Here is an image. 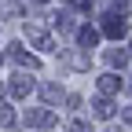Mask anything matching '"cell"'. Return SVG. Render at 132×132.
<instances>
[{
	"mask_svg": "<svg viewBox=\"0 0 132 132\" xmlns=\"http://www.w3.org/2000/svg\"><path fill=\"white\" fill-rule=\"evenodd\" d=\"M99 85H103V92H114V88H118V85H121V81H118V77H110V73H106L103 81H99Z\"/></svg>",
	"mask_w": 132,
	"mask_h": 132,
	"instance_id": "3",
	"label": "cell"
},
{
	"mask_svg": "<svg viewBox=\"0 0 132 132\" xmlns=\"http://www.w3.org/2000/svg\"><path fill=\"white\" fill-rule=\"evenodd\" d=\"M95 40H99V33H95V29H81V44H85V48H92Z\"/></svg>",
	"mask_w": 132,
	"mask_h": 132,
	"instance_id": "2",
	"label": "cell"
},
{
	"mask_svg": "<svg viewBox=\"0 0 132 132\" xmlns=\"http://www.w3.org/2000/svg\"><path fill=\"white\" fill-rule=\"evenodd\" d=\"M110 110H114V106L106 103V99H99V103H95V114H99V118H106V114H110Z\"/></svg>",
	"mask_w": 132,
	"mask_h": 132,
	"instance_id": "4",
	"label": "cell"
},
{
	"mask_svg": "<svg viewBox=\"0 0 132 132\" xmlns=\"http://www.w3.org/2000/svg\"><path fill=\"white\" fill-rule=\"evenodd\" d=\"M125 19H121V15H106V22H103V33H106V37H125Z\"/></svg>",
	"mask_w": 132,
	"mask_h": 132,
	"instance_id": "1",
	"label": "cell"
}]
</instances>
